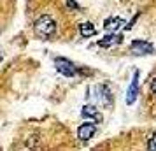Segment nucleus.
<instances>
[{
  "instance_id": "obj_1",
  "label": "nucleus",
  "mask_w": 156,
  "mask_h": 151,
  "mask_svg": "<svg viewBox=\"0 0 156 151\" xmlns=\"http://www.w3.org/2000/svg\"><path fill=\"white\" fill-rule=\"evenodd\" d=\"M60 16V14H58ZM58 16L55 18L53 13L41 14L34 23V32L41 39H53L58 35Z\"/></svg>"
},
{
  "instance_id": "obj_2",
  "label": "nucleus",
  "mask_w": 156,
  "mask_h": 151,
  "mask_svg": "<svg viewBox=\"0 0 156 151\" xmlns=\"http://www.w3.org/2000/svg\"><path fill=\"white\" fill-rule=\"evenodd\" d=\"M130 51L133 53V55H139V56H144V55H149V53H153L154 48L151 46L149 42H144V41H133V44L130 46Z\"/></svg>"
},
{
  "instance_id": "obj_3",
  "label": "nucleus",
  "mask_w": 156,
  "mask_h": 151,
  "mask_svg": "<svg viewBox=\"0 0 156 151\" xmlns=\"http://www.w3.org/2000/svg\"><path fill=\"white\" fill-rule=\"evenodd\" d=\"M55 65H56V69L63 76H74L76 74V67L69 62V60H65V58H56L55 60Z\"/></svg>"
},
{
  "instance_id": "obj_4",
  "label": "nucleus",
  "mask_w": 156,
  "mask_h": 151,
  "mask_svg": "<svg viewBox=\"0 0 156 151\" xmlns=\"http://www.w3.org/2000/svg\"><path fill=\"white\" fill-rule=\"evenodd\" d=\"M95 132H97V125L95 123H83L81 127H79V139L81 141H90L93 135H95Z\"/></svg>"
},
{
  "instance_id": "obj_5",
  "label": "nucleus",
  "mask_w": 156,
  "mask_h": 151,
  "mask_svg": "<svg viewBox=\"0 0 156 151\" xmlns=\"http://www.w3.org/2000/svg\"><path fill=\"white\" fill-rule=\"evenodd\" d=\"M137 92H139V74L135 72L133 74V81H132V86L128 90V95H126V102L132 104V102L137 99Z\"/></svg>"
},
{
  "instance_id": "obj_6",
  "label": "nucleus",
  "mask_w": 156,
  "mask_h": 151,
  "mask_svg": "<svg viewBox=\"0 0 156 151\" xmlns=\"http://www.w3.org/2000/svg\"><path fill=\"white\" fill-rule=\"evenodd\" d=\"M97 34V28L93 27L91 23H83L81 25V35L83 37H93Z\"/></svg>"
},
{
  "instance_id": "obj_7",
  "label": "nucleus",
  "mask_w": 156,
  "mask_h": 151,
  "mask_svg": "<svg viewBox=\"0 0 156 151\" xmlns=\"http://www.w3.org/2000/svg\"><path fill=\"white\" fill-rule=\"evenodd\" d=\"M83 116H88V118H95V120H98V113H97V109L93 107V106H84V107H83Z\"/></svg>"
},
{
  "instance_id": "obj_8",
  "label": "nucleus",
  "mask_w": 156,
  "mask_h": 151,
  "mask_svg": "<svg viewBox=\"0 0 156 151\" xmlns=\"http://www.w3.org/2000/svg\"><path fill=\"white\" fill-rule=\"evenodd\" d=\"M114 41H121V37H118V35H109V37H105V39H102V41H100V46H111Z\"/></svg>"
},
{
  "instance_id": "obj_9",
  "label": "nucleus",
  "mask_w": 156,
  "mask_h": 151,
  "mask_svg": "<svg viewBox=\"0 0 156 151\" xmlns=\"http://www.w3.org/2000/svg\"><path fill=\"white\" fill-rule=\"evenodd\" d=\"M149 149H154L156 151V134L151 137V141H149Z\"/></svg>"
},
{
  "instance_id": "obj_10",
  "label": "nucleus",
  "mask_w": 156,
  "mask_h": 151,
  "mask_svg": "<svg viewBox=\"0 0 156 151\" xmlns=\"http://www.w3.org/2000/svg\"><path fill=\"white\" fill-rule=\"evenodd\" d=\"M151 90H153V92L156 93V77H154L153 81H151Z\"/></svg>"
}]
</instances>
